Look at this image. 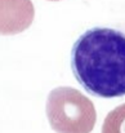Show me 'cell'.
<instances>
[{
	"label": "cell",
	"mask_w": 125,
	"mask_h": 133,
	"mask_svg": "<svg viewBox=\"0 0 125 133\" xmlns=\"http://www.w3.org/2000/svg\"><path fill=\"white\" fill-rule=\"evenodd\" d=\"M71 69L88 93L125 96V34L107 27L85 31L72 46Z\"/></svg>",
	"instance_id": "6da1fadb"
},
{
	"label": "cell",
	"mask_w": 125,
	"mask_h": 133,
	"mask_svg": "<svg viewBox=\"0 0 125 133\" xmlns=\"http://www.w3.org/2000/svg\"><path fill=\"white\" fill-rule=\"evenodd\" d=\"M46 116L57 133H90L97 119L93 102L71 87H58L49 93Z\"/></svg>",
	"instance_id": "7a4b0ae2"
},
{
	"label": "cell",
	"mask_w": 125,
	"mask_h": 133,
	"mask_svg": "<svg viewBox=\"0 0 125 133\" xmlns=\"http://www.w3.org/2000/svg\"><path fill=\"white\" fill-rule=\"evenodd\" d=\"M31 0H0V34L14 35L25 31L34 21Z\"/></svg>",
	"instance_id": "3957f363"
},
{
	"label": "cell",
	"mask_w": 125,
	"mask_h": 133,
	"mask_svg": "<svg viewBox=\"0 0 125 133\" xmlns=\"http://www.w3.org/2000/svg\"><path fill=\"white\" fill-rule=\"evenodd\" d=\"M102 133H125V103L115 107L106 116Z\"/></svg>",
	"instance_id": "277c9868"
},
{
	"label": "cell",
	"mask_w": 125,
	"mask_h": 133,
	"mask_svg": "<svg viewBox=\"0 0 125 133\" xmlns=\"http://www.w3.org/2000/svg\"><path fill=\"white\" fill-rule=\"evenodd\" d=\"M50 1H57V0H50Z\"/></svg>",
	"instance_id": "5b68a950"
}]
</instances>
